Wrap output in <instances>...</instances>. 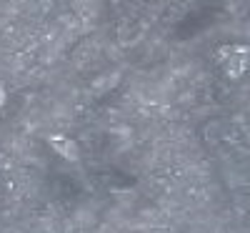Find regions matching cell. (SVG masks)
Segmentation results:
<instances>
[{
    "label": "cell",
    "instance_id": "cell-1",
    "mask_svg": "<svg viewBox=\"0 0 250 233\" xmlns=\"http://www.w3.org/2000/svg\"><path fill=\"white\" fill-rule=\"evenodd\" d=\"M220 66L230 78H240L250 66V48L248 46H228L220 50Z\"/></svg>",
    "mask_w": 250,
    "mask_h": 233
}]
</instances>
